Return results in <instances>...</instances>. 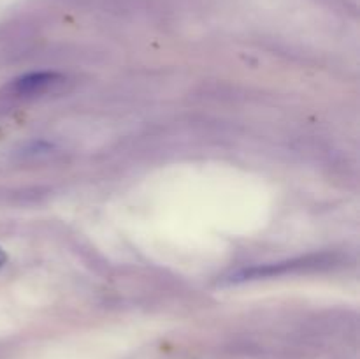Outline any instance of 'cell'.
<instances>
[{"label":"cell","mask_w":360,"mask_h":359,"mask_svg":"<svg viewBox=\"0 0 360 359\" xmlns=\"http://www.w3.org/2000/svg\"><path fill=\"white\" fill-rule=\"evenodd\" d=\"M55 80H58V76L53 73H37V74H28V76L20 77V80L14 81L13 90L18 95H27L34 94V92H41L44 88H48L49 84L55 83Z\"/></svg>","instance_id":"1"},{"label":"cell","mask_w":360,"mask_h":359,"mask_svg":"<svg viewBox=\"0 0 360 359\" xmlns=\"http://www.w3.org/2000/svg\"><path fill=\"white\" fill-rule=\"evenodd\" d=\"M4 263H6V253H4L2 250H0V266H2Z\"/></svg>","instance_id":"2"}]
</instances>
